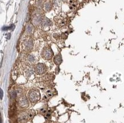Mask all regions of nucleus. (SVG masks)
<instances>
[{"instance_id":"nucleus-1","label":"nucleus","mask_w":124,"mask_h":123,"mask_svg":"<svg viewBox=\"0 0 124 123\" xmlns=\"http://www.w3.org/2000/svg\"><path fill=\"white\" fill-rule=\"evenodd\" d=\"M43 58H45V59L49 60L53 56V53H52L51 49H49V48H45L44 50L42 53Z\"/></svg>"},{"instance_id":"nucleus-2","label":"nucleus","mask_w":124,"mask_h":123,"mask_svg":"<svg viewBox=\"0 0 124 123\" xmlns=\"http://www.w3.org/2000/svg\"><path fill=\"white\" fill-rule=\"evenodd\" d=\"M42 16L39 14H37L33 17L32 22L34 26H39L42 21Z\"/></svg>"},{"instance_id":"nucleus-3","label":"nucleus","mask_w":124,"mask_h":123,"mask_svg":"<svg viewBox=\"0 0 124 123\" xmlns=\"http://www.w3.org/2000/svg\"><path fill=\"white\" fill-rule=\"evenodd\" d=\"M36 71L39 74H42L45 72V67L42 64H38L36 68Z\"/></svg>"},{"instance_id":"nucleus-4","label":"nucleus","mask_w":124,"mask_h":123,"mask_svg":"<svg viewBox=\"0 0 124 123\" xmlns=\"http://www.w3.org/2000/svg\"><path fill=\"white\" fill-rule=\"evenodd\" d=\"M41 25H42V27L43 28L49 27L51 26V21L47 18H45L42 20Z\"/></svg>"},{"instance_id":"nucleus-5","label":"nucleus","mask_w":124,"mask_h":123,"mask_svg":"<svg viewBox=\"0 0 124 123\" xmlns=\"http://www.w3.org/2000/svg\"><path fill=\"white\" fill-rule=\"evenodd\" d=\"M54 63L57 65H59L60 64H61L62 62V59L61 56L60 55H57L54 58Z\"/></svg>"},{"instance_id":"nucleus-6","label":"nucleus","mask_w":124,"mask_h":123,"mask_svg":"<svg viewBox=\"0 0 124 123\" xmlns=\"http://www.w3.org/2000/svg\"><path fill=\"white\" fill-rule=\"evenodd\" d=\"M52 4L50 2H46L44 4V7L46 12H49L52 9Z\"/></svg>"},{"instance_id":"nucleus-7","label":"nucleus","mask_w":124,"mask_h":123,"mask_svg":"<svg viewBox=\"0 0 124 123\" xmlns=\"http://www.w3.org/2000/svg\"><path fill=\"white\" fill-rule=\"evenodd\" d=\"M33 26L31 24H28L26 26V31L28 34H31L33 32Z\"/></svg>"},{"instance_id":"nucleus-8","label":"nucleus","mask_w":124,"mask_h":123,"mask_svg":"<svg viewBox=\"0 0 124 123\" xmlns=\"http://www.w3.org/2000/svg\"><path fill=\"white\" fill-rule=\"evenodd\" d=\"M42 5H43L42 0H37V1H36V5H37L38 7H41Z\"/></svg>"},{"instance_id":"nucleus-9","label":"nucleus","mask_w":124,"mask_h":123,"mask_svg":"<svg viewBox=\"0 0 124 123\" xmlns=\"http://www.w3.org/2000/svg\"><path fill=\"white\" fill-rule=\"evenodd\" d=\"M11 96H12V97H13V98H15L17 96L16 92H14V91H13V92H11Z\"/></svg>"},{"instance_id":"nucleus-10","label":"nucleus","mask_w":124,"mask_h":123,"mask_svg":"<svg viewBox=\"0 0 124 123\" xmlns=\"http://www.w3.org/2000/svg\"><path fill=\"white\" fill-rule=\"evenodd\" d=\"M29 58V61H31V62H33V61H34V58H33L32 56H30Z\"/></svg>"},{"instance_id":"nucleus-11","label":"nucleus","mask_w":124,"mask_h":123,"mask_svg":"<svg viewBox=\"0 0 124 123\" xmlns=\"http://www.w3.org/2000/svg\"><path fill=\"white\" fill-rule=\"evenodd\" d=\"M2 98V89H1V99Z\"/></svg>"}]
</instances>
